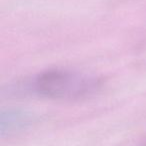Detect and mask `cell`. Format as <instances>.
I'll return each mask as SVG.
<instances>
[{
    "label": "cell",
    "mask_w": 146,
    "mask_h": 146,
    "mask_svg": "<svg viewBox=\"0 0 146 146\" xmlns=\"http://www.w3.org/2000/svg\"><path fill=\"white\" fill-rule=\"evenodd\" d=\"M99 85L97 78L75 71L53 69L39 73L13 88L51 99H78L93 93Z\"/></svg>",
    "instance_id": "1"
},
{
    "label": "cell",
    "mask_w": 146,
    "mask_h": 146,
    "mask_svg": "<svg viewBox=\"0 0 146 146\" xmlns=\"http://www.w3.org/2000/svg\"><path fill=\"white\" fill-rule=\"evenodd\" d=\"M32 115L24 110L9 109L2 111L1 119H0V128L1 134L15 132L19 129H22L31 122Z\"/></svg>",
    "instance_id": "2"
}]
</instances>
